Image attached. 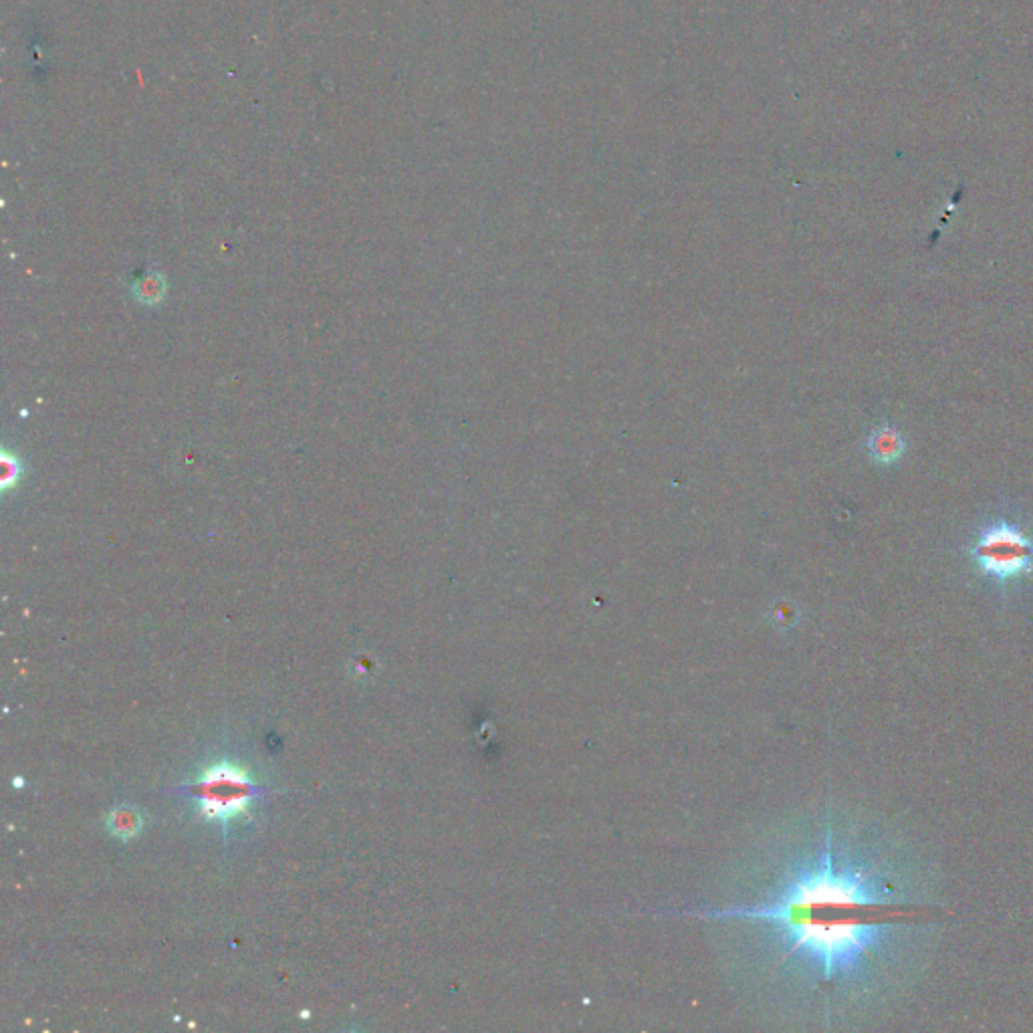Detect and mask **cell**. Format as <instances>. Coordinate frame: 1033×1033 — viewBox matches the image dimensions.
I'll list each match as a JSON object with an SVG mask.
<instances>
[{
  "label": "cell",
  "mask_w": 1033,
  "mask_h": 1033,
  "mask_svg": "<svg viewBox=\"0 0 1033 1033\" xmlns=\"http://www.w3.org/2000/svg\"><path fill=\"white\" fill-rule=\"evenodd\" d=\"M769 925L816 981L850 995L904 993L937 943L947 910L937 874L900 830H864L818 850L765 902L688 912Z\"/></svg>",
  "instance_id": "1"
},
{
  "label": "cell",
  "mask_w": 1033,
  "mask_h": 1033,
  "mask_svg": "<svg viewBox=\"0 0 1033 1033\" xmlns=\"http://www.w3.org/2000/svg\"><path fill=\"white\" fill-rule=\"evenodd\" d=\"M109 828L120 838H132L140 828V818L134 810H120L111 816Z\"/></svg>",
  "instance_id": "6"
},
{
  "label": "cell",
  "mask_w": 1033,
  "mask_h": 1033,
  "mask_svg": "<svg viewBox=\"0 0 1033 1033\" xmlns=\"http://www.w3.org/2000/svg\"><path fill=\"white\" fill-rule=\"evenodd\" d=\"M21 475H23V469H21L19 458L5 454L3 456V487L9 489V487L17 485Z\"/></svg>",
  "instance_id": "7"
},
{
  "label": "cell",
  "mask_w": 1033,
  "mask_h": 1033,
  "mask_svg": "<svg viewBox=\"0 0 1033 1033\" xmlns=\"http://www.w3.org/2000/svg\"><path fill=\"white\" fill-rule=\"evenodd\" d=\"M192 793L200 799V816L226 828L251 812L259 787L247 769L233 761H220L200 775Z\"/></svg>",
  "instance_id": "2"
},
{
  "label": "cell",
  "mask_w": 1033,
  "mask_h": 1033,
  "mask_svg": "<svg viewBox=\"0 0 1033 1033\" xmlns=\"http://www.w3.org/2000/svg\"><path fill=\"white\" fill-rule=\"evenodd\" d=\"M973 557L983 576L999 584L1033 573V541L1007 523L987 527L973 547Z\"/></svg>",
  "instance_id": "3"
},
{
  "label": "cell",
  "mask_w": 1033,
  "mask_h": 1033,
  "mask_svg": "<svg viewBox=\"0 0 1033 1033\" xmlns=\"http://www.w3.org/2000/svg\"><path fill=\"white\" fill-rule=\"evenodd\" d=\"M870 450L878 458V461H892L900 450V440L896 438L894 430L882 428L878 430L870 440Z\"/></svg>",
  "instance_id": "5"
},
{
  "label": "cell",
  "mask_w": 1033,
  "mask_h": 1033,
  "mask_svg": "<svg viewBox=\"0 0 1033 1033\" xmlns=\"http://www.w3.org/2000/svg\"><path fill=\"white\" fill-rule=\"evenodd\" d=\"M134 295L142 303H146V305H156V303L164 301V297H166V281H164V277L160 273H156V271L148 273L142 281H138L134 285Z\"/></svg>",
  "instance_id": "4"
}]
</instances>
